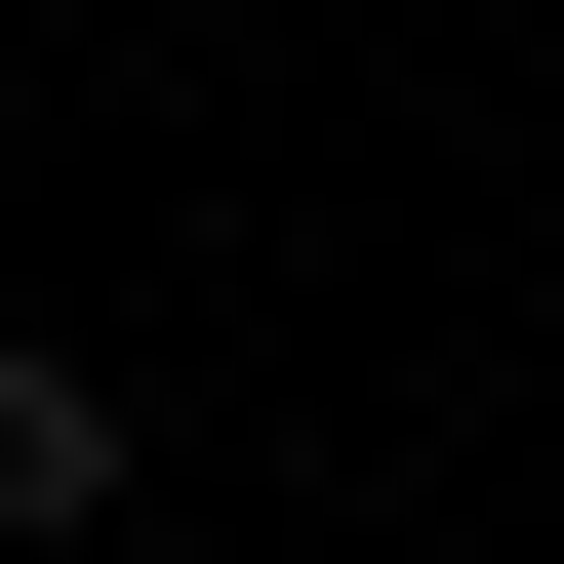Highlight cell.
Returning a JSON list of instances; mask_svg holds the SVG:
<instances>
[{"label": "cell", "mask_w": 564, "mask_h": 564, "mask_svg": "<svg viewBox=\"0 0 564 564\" xmlns=\"http://www.w3.org/2000/svg\"><path fill=\"white\" fill-rule=\"evenodd\" d=\"M121 524V364H82V323H0V564H82Z\"/></svg>", "instance_id": "1"}]
</instances>
